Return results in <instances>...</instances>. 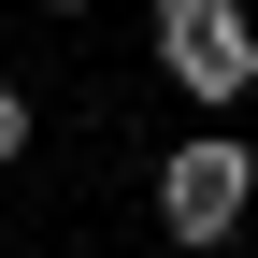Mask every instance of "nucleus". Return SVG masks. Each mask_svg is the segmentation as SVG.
Here are the masks:
<instances>
[{
    "label": "nucleus",
    "instance_id": "f257e3e1",
    "mask_svg": "<svg viewBox=\"0 0 258 258\" xmlns=\"http://www.w3.org/2000/svg\"><path fill=\"white\" fill-rule=\"evenodd\" d=\"M144 29H158V86H186L201 115H230L258 86V15L244 0H158Z\"/></svg>",
    "mask_w": 258,
    "mask_h": 258
},
{
    "label": "nucleus",
    "instance_id": "f03ea898",
    "mask_svg": "<svg viewBox=\"0 0 258 258\" xmlns=\"http://www.w3.org/2000/svg\"><path fill=\"white\" fill-rule=\"evenodd\" d=\"M244 201H258V158L230 144V129H201V144H172V158H158V230H172L186 258H215V244H230V230H244Z\"/></svg>",
    "mask_w": 258,
    "mask_h": 258
},
{
    "label": "nucleus",
    "instance_id": "7ed1b4c3",
    "mask_svg": "<svg viewBox=\"0 0 258 258\" xmlns=\"http://www.w3.org/2000/svg\"><path fill=\"white\" fill-rule=\"evenodd\" d=\"M29 129H43V115H29V86H0V172L29 158Z\"/></svg>",
    "mask_w": 258,
    "mask_h": 258
},
{
    "label": "nucleus",
    "instance_id": "20e7f679",
    "mask_svg": "<svg viewBox=\"0 0 258 258\" xmlns=\"http://www.w3.org/2000/svg\"><path fill=\"white\" fill-rule=\"evenodd\" d=\"M43 15H86V0H43Z\"/></svg>",
    "mask_w": 258,
    "mask_h": 258
}]
</instances>
